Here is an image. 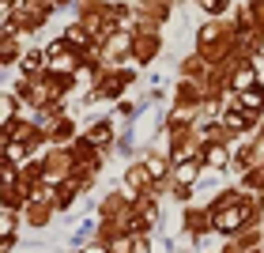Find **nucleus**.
Wrapping results in <instances>:
<instances>
[{"label": "nucleus", "mask_w": 264, "mask_h": 253, "mask_svg": "<svg viewBox=\"0 0 264 253\" xmlns=\"http://www.w3.org/2000/svg\"><path fill=\"white\" fill-rule=\"evenodd\" d=\"M242 102H246L249 110H257V106H261V102H264V94H261V91H257V87H253V91H246V94H242Z\"/></svg>", "instance_id": "1"}]
</instances>
